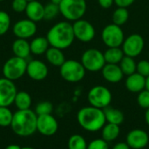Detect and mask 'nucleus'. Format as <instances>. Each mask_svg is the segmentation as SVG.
Masks as SVG:
<instances>
[{
  "mask_svg": "<svg viewBox=\"0 0 149 149\" xmlns=\"http://www.w3.org/2000/svg\"><path fill=\"white\" fill-rule=\"evenodd\" d=\"M113 96L110 90L104 86H95L90 89L87 100L90 106L104 109L110 106Z\"/></svg>",
  "mask_w": 149,
  "mask_h": 149,
  "instance_id": "8",
  "label": "nucleus"
},
{
  "mask_svg": "<svg viewBox=\"0 0 149 149\" xmlns=\"http://www.w3.org/2000/svg\"><path fill=\"white\" fill-rule=\"evenodd\" d=\"M75 38L83 43L91 42L96 34L95 28L89 21L86 19H79L72 24Z\"/></svg>",
  "mask_w": 149,
  "mask_h": 149,
  "instance_id": "11",
  "label": "nucleus"
},
{
  "mask_svg": "<svg viewBox=\"0 0 149 149\" xmlns=\"http://www.w3.org/2000/svg\"><path fill=\"white\" fill-rule=\"evenodd\" d=\"M45 55L48 63L53 66L60 67L64 64V62L66 60L65 58L63 50H60L58 48L52 47V46L49 47V49L46 51Z\"/></svg>",
  "mask_w": 149,
  "mask_h": 149,
  "instance_id": "21",
  "label": "nucleus"
},
{
  "mask_svg": "<svg viewBox=\"0 0 149 149\" xmlns=\"http://www.w3.org/2000/svg\"><path fill=\"white\" fill-rule=\"evenodd\" d=\"M51 46L65 50L69 48L75 40L72 24L62 21L52 25L45 36Z\"/></svg>",
  "mask_w": 149,
  "mask_h": 149,
  "instance_id": "1",
  "label": "nucleus"
},
{
  "mask_svg": "<svg viewBox=\"0 0 149 149\" xmlns=\"http://www.w3.org/2000/svg\"><path fill=\"white\" fill-rule=\"evenodd\" d=\"M101 38L106 46L109 47H121L125 36L121 26L114 24H109L106 25L101 32Z\"/></svg>",
  "mask_w": 149,
  "mask_h": 149,
  "instance_id": "9",
  "label": "nucleus"
},
{
  "mask_svg": "<svg viewBox=\"0 0 149 149\" xmlns=\"http://www.w3.org/2000/svg\"><path fill=\"white\" fill-rule=\"evenodd\" d=\"M53 111V106L50 101H41L38 103L35 107V113L37 115L52 114Z\"/></svg>",
  "mask_w": 149,
  "mask_h": 149,
  "instance_id": "33",
  "label": "nucleus"
},
{
  "mask_svg": "<svg viewBox=\"0 0 149 149\" xmlns=\"http://www.w3.org/2000/svg\"><path fill=\"white\" fill-rule=\"evenodd\" d=\"M58 13H60L58 4L51 2V3H47L46 5H45V17H44V19L45 20H52V19L55 18L58 16Z\"/></svg>",
  "mask_w": 149,
  "mask_h": 149,
  "instance_id": "31",
  "label": "nucleus"
},
{
  "mask_svg": "<svg viewBox=\"0 0 149 149\" xmlns=\"http://www.w3.org/2000/svg\"><path fill=\"white\" fill-rule=\"evenodd\" d=\"M137 103L138 105L143 108L148 109L149 108V91L144 89L143 91L140 92L137 96Z\"/></svg>",
  "mask_w": 149,
  "mask_h": 149,
  "instance_id": "34",
  "label": "nucleus"
},
{
  "mask_svg": "<svg viewBox=\"0 0 149 149\" xmlns=\"http://www.w3.org/2000/svg\"><path fill=\"white\" fill-rule=\"evenodd\" d=\"M14 105L16 106L17 110L31 109V95L24 91L17 92L14 100Z\"/></svg>",
  "mask_w": 149,
  "mask_h": 149,
  "instance_id": "26",
  "label": "nucleus"
},
{
  "mask_svg": "<svg viewBox=\"0 0 149 149\" xmlns=\"http://www.w3.org/2000/svg\"><path fill=\"white\" fill-rule=\"evenodd\" d=\"M148 57H149V52H148Z\"/></svg>",
  "mask_w": 149,
  "mask_h": 149,
  "instance_id": "48",
  "label": "nucleus"
},
{
  "mask_svg": "<svg viewBox=\"0 0 149 149\" xmlns=\"http://www.w3.org/2000/svg\"><path fill=\"white\" fill-rule=\"evenodd\" d=\"M87 149H109L108 142L101 139H95L88 143Z\"/></svg>",
  "mask_w": 149,
  "mask_h": 149,
  "instance_id": "36",
  "label": "nucleus"
},
{
  "mask_svg": "<svg viewBox=\"0 0 149 149\" xmlns=\"http://www.w3.org/2000/svg\"><path fill=\"white\" fill-rule=\"evenodd\" d=\"M28 1L27 0H13L11 2V8L17 13L24 12Z\"/></svg>",
  "mask_w": 149,
  "mask_h": 149,
  "instance_id": "37",
  "label": "nucleus"
},
{
  "mask_svg": "<svg viewBox=\"0 0 149 149\" xmlns=\"http://www.w3.org/2000/svg\"><path fill=\"white\" fill-rule=\"evenodd\" d=\"M136 72L142 75L143 77L147 78L149 76V60L142 59L137 63L136 66Z\"/></svg>",
  "mask_w": 149,
  "mask_h": 149,
  "instance_id": "35",
  "label": "nucleus"
},
{
  "mask_svg": "<svg viewBox=\"0 0 149 149\" xmlns=\"http://www.w3.org/2000/svg\"><path fill=\"white\" fill-rule=\"evenodd\" d=\"M58 129V123L52 114L38 115L37 131L45 136L54 135Z\"/></svg>",
  "mask_w": 149,
  "mask_h": 149,
  "instance_id": "13",
  "label": "nucleus"
},
{
  "mask_svg": "<svg viewBox=\"0 0 149 149\" xmlns=\"http://www.w3.org/2000/svg\"><path fill=\"white\" fill-rule=\"evenodd\" d=\"M146 89L149 91V76L146 78Z\"/></svg>",
  "mask_w": 149,
  "mask_h": 149,
  "instance_id": "43",
  "label": "nucleus"
},
{
  "mask_svg": "<svg viewBox=\"0 0 149 149\" xmlns=\"http://www.w3.org/2000/svg\"><path fill=\"white\" fill-rule=\"evenodd\" d=\"M125 86L129 92L139 93L140 92L146 89V78L138 72H134L127 77Z\"/></svg>",
  "mask_w": 149,
  "mask_h": 149,
  "instance_id": "19",
  "label": "nucleus"
},
{
  "mask_svg": "<svg viewBox=\"0 0 149 149\" xmlns=\"http://www.w3.org/2000/svg\"><path fill=\"white\" fill-rule=\"evenodd\" d=\"M24 12L28 19L38 23L44 19L45 5L38 0L28 2Z\"/></svg>",
  "mask_w": 149,
  "mask_h": 149,
  "instance_id": "17",
  "label": "nucleus"
},
{
  "mask_svg": "<svg viewBox=\"0 0 149 149\" xmlns=\"http://www.w3.org/2000/svg\"><path fill=\"white\" fill-rule=\"evenodd\" d=\"M26 73L30 79L35 81H41L46 79L49 70L45 62L39 59H33L27 63Z\"/></svg>",
  "mask_w": 149,
  "mask_h": 149,
  "instance_id": "15",
  "label": "nucleus"
},
{
  "mask_svg": "<svg viewBox=\"0 0 149 149\" xmlns=\"http://www.w3.org/2000/svg\"><path fill=\"white\" fill-rule=\"evenodd\" d=\"M113 149H131L130 147L127 145V142H119L117 144H115L113 147Z\"/></svg>",
  "mask_w": 149,
  "mask_h": 149,
  "instance_id": "40",
  "label": "nucleus"
},
{
  "mask_svg": "<svg viewBox=\"0 0 149 149\" xmlns=\"http://www.w3.org/2000/svg\"><path fill=\"white\" fill-rule=\"evenodd\" d=\"M104 114L106 117V120L107 123H112L115 125H121L124 121V114L123 113L114 107L108 106L107 107L103 109Z\"/></svg>",
  "mask_w": 149,
  "mask_h": 149,
  "instance_id": "23",
  "label": "nucleus"
},
{
  "mask_svg": "<svg viewBox=\"0 0 149 149\" xmlns=\"http://www.w3.org/2000/svg\"><path fill=\"white\" fill-rule=\"evenodd\" d=\"M86 70L82 63L75 59H68L59 67V73L62 79L69 83L81 81L86 76Z\"/></svg>",
  "mask_w": 149,
  "mask_h": 149,
  "instance_id": "5",
  "label": "nucleus"
},
{
  "mask_svg": "<svg viewBox=\"0 0 149 149\" xmlns=\"http://www.w3.org/2000/svg\"><path fill=\"white\" fill-rule=\"evenodd\" d=\"M22 149H35V148H31V147H24V148H22Z\"/></svg>",
  "mask_w": 149,
  "mask_h": 149,
  "instance_id": "45",
  "label": "nucleus"
},
{
  "mask_svg": "<svg viewBox=\"0 0 149 149\" xmlns=\"http://www.w3.org/2000/svg\"><path fill=\"white\" fill-rule=\"evenodd\" d=\"M58 7L60 14L67 21L75 22L84 17L87 4L86 0H60Z\"/></svg>",
  "mask_w": 149,
  "mask_h": 149,
  "instance_id": "4",
  "label": "nucleus"
},
{
  "mask_svg": "<svg viewBox=\"0 0 149 149\" xmlns=\"http://www.w3.org/2000/svg\"><path fill=\"white\" fill-rule=\"evenodd\" d=\"M28 2H31V1H34V0H27Z\"/></svg>",
  "mask_w": 149,
  "mask_h": 149,
  "instance_id": "46",
  "label": "nucleus"
},
{
  "mask_svg": "<svg viewBox=\"0 0 149 149\" xmlns=\"http://www.w3.org/2000/svg\"><path fill=\"white\" fill-rule=\"evenodd\" d=\"M85 69L91 72H97L102 70L107 64L104 57V52L96 48H90L86 50L82 56L81 60Z\"/></svg>",
  "mask_w": 149,
  "mask_h": 149,
  "instance_id": "7",
  "label": "nucleus"
},
{
  "mask_svg": "<svg viewBox=\"0 0 149 149\" xmlns=\"http://www.w3.org/2000/svg\"><path fill=\"white\" fill-rule=\"evenodd\" d=\"M120 133V126L112 123H106L101 129L102 139L107 142H111L115 141L119 137Z\"/></svg>",
  "mask_w": 149,
  "mask_h": 149,
  "instance_id": "25",
  "label": "nucleus"
},
{
  "mask_svg": "<svg viewBox=\"0 0 149 149\" xmlns=\"http://www.w3.org/2000/svg\"><path fill=\"white\" fill-rule=\"evenodd\" d=\"M4 149H22V148L17 144H10Z\"/></svg>",
  "mask_w": 149,
  "mask_h": 149,
  "instance_id": "41",
  "label": "nucleus"
},
{
  "mask_svg": "<svg viewBox=\"0 0 149 149\" xmlns=\"http://www.w3.org/2000/svg\"><path fill=\"white\" fill-rule=\"evenodd\" d=\"M125 54L121 47H109L104 52V57L107 64H115L119 65Z\"/></svg>",
  "mask_w": 149,
  "mask_h": 149,
  "instance_id": "24",
  "label": "nucleus"
},
{
  "mask_svg": "<svg viewBox=\"0 0 149 149\" xmlns=\"http://www.w3.org/2000/svg\"><path fill=\"white\" fill-rule=\"evenodd\" d=\"M98 3L103 9H109L113 5L114 0H98Z\"/></svg>",
  "mask_w": 149,
  "mask_h": 149,
  "instance_id": "39",
  "label": "nucleus"
},
{
  "mask_svg": "<svg viewBox=\"0 0 149 149\" xmlns=\"http://www.w3.org/2000/svg\"><path fill=\"white\" fill-rule=\"evenodd\" d=\"M10 27V15L4 11L0 10V36L4 35Z\"/></svg>",
  "mask_w": 149,
  "mask_h": 149,
  "instance_id": "32",
  "label": "nucleus"
},
{
  "mask_svg": "<svg viewBox=\"0 0 149 149\" xmlns=\"http://www.w3.org/2000/svg\"><path fill=\"white\" fill-rule=\"evenodd\" d=\"M144 46L145 41L142 36L138 33H133L124 39L121 49L125 56L136 58L142 52Z\"/></svg>",
  "mask_w": 149,
  "mask_h": 149,
  "instance_id": "10",
  "label": "nucleus"
},
{
  "mask_svg": "<svg viewBox=\"0 0 149 149\" xmlns=\"http://www.w3.org/2000/svg\"><path fill=\"white\" fill-rule=\"evenodd\" d=\"M3 1H4V0H0V2H3Z\"/></svg>",
  "mask_w": 149,
  "mask_h": 149,
  "instance_id": "47",
  "label": "nucleus"
},
{
  "mask_svg": "<svg viewBox=\"0 0 149 149\" xmlns=\"http://www.w3.org/2000/svg\"><path fill=\"white\" fill-rule=\"evenodd\" d=\"M17 93L14 81L4 77L0 78V107H10L14 104Z\"/></svg>",
  "mask_w": 149,
  "mask_h": 149,
  "instance_id": "12",
  "label": "nucleus"
},
{
  "mask_svg": "<svg viewBox=\"0 0 149 149\" xmlns=\"http://www.w3.org/2000/svg\"><path fill=\"white\" fill-rule=\"evenodd\" d=\"M77 120L84 130L91 133L101 130L107 123L103 109L92 106L80 108L77 113Z\"/></svg>",
  "mask_w": 149,
  "mask_h": 149,
  "instance_id": "3",
  "label": "nucleus"
},
{
  "mask_svg": "<svg viewBox=\"0 0 149 149\" xmlns=\"http://www.w3.org/2000/svg\"><path fill=\"white\" fill-rule=\"evenodd\" d=\"M30 46H31V52L32 54L42 55V54H45L46 51L49 49L51 45L46 37H37L31 41Z\"/></svg>",
  "mask_w": 149,
  "mask_h": 149,
  "instance_id": "22",
  "label": "nucleus"
},
{
  "mask_svg": "<svg viewBox=\"0 0 149 149\" xmlns=\"http://www.w3.org/2000/svg\"><path fill=\"white\" fill-rule=\"evenodd\" d=\"M129 18V11L127 8H120L118 7L112 15V21L113 24L122 26L125 24Z\"/></svg>",
  "mask_w": 149,
  "mask_h": 149,
  "instance_id": "28",
  "label": "nucleus"
},
{
  "mask_svg": "<svg viewBox=\"0 0 149 149\" xmlns=\"http://www.w3.org/2000/svg\"><path fill=\"white\" fill-rule=\"evenodd\" d=\"M13 114L8 107H0V127H10Z\"/></svg>",
  "mask_w": 149,
  "mask_h": 149,
  "instance_id": "30",
  "label": "nucleus"
},
{
  "mask_svg": "<svg viewBox=\"0 0 149 149\" xmlns=\"http://www.w3.org/2000/svg\"><path fill=\"white\" fill-rule=\"evenodd\" d=\"M27 63L28 62L24 58L16 56L10 58L3 65L2 72L3 77L12 81L21 79L26 73Z\"/></svg>",
  "mask_w": 149,
  "mask_h": 149,
  "instance_id": "6",
  "label": "nucleus"
},
{
  "mask_svg": "<svg viewBox=\"0 0 149 149\" xmlns=\"http://www.w3.org/2000/svg\"><path fill=\"white\" fill-rule=\"evenodd\" d=\"M52 3H57V4H58L59 3V2H60V0H51Z\"/></svg>",
  "mask_w": 149,
  "mask_h": 149,
  "instance_id": "44",
  "label": "nucleus"
},
{
  "mask_svg": "<svg viewBox=\"0 0 149 149\" xmlns=\"http://www.w3.org/2000/svg\"><path fill=\"white\" fill-rule=\"evenodd\" d=\"M37 24L35 22L25 18L17 21L13 25V33L17 38L28 39L32 38L37 32Z\"/></svg>",
  "mask_w": 149,
  "mask_h": 149,
  "instance_id": "14",
  "label": "nucleus"
},
{
  "mask_svg": "<svg viewBox=\"0 0 149 149\" xmlns=\"http://www.w3.org/2000/svg\"><path fill=\"white\" fill-rule=\"evenodd\" d=\"M126 142L131 149H143L148 144L149 136L142 129H133L127 134Z\"/></svg>",
  "mask_w": 149,
  "mask_h": 149,
  "instance_id": "16",
  "label": "nucleus"
},
{
  "mask_svg": "<svg viewBox=\"0 0 149 149\" xmlns=\"http://www.w3.org/2000/svg\"><path fill=\"white\" fill-rule=\"evenodd\" d=\"M134 2L135 0H114V3L117 5V7L127 8V9L129 6H131Z\"/></svg>",
  "mask_w": 149,
  "mask_h": 149,
  "instance_id": "38",
  "label": "nucleus"
},
{
  "mask_svg": "<svg viewBox=\"0 0 149 149\" xmlns=\"http://www.w3.org/2000/svg\"><path fill=\"white\" fill-rule=\"evenodd\" d=\"M11 49L14 56L24 59H26L31 53L30 43L27 41V39L24 38H17L14 40L11 45Z\"/></svg>",
  "mask_w": 149,
  "mask_h": 149,
  "instance_id": "20",
  "label": "nucleus"
},
{
  "mask_svg": "<svg viewBox=\"0 0 149 149\" xmlns=\"http://www.w3.org/2000/svg\"><path fill=\"white\" fill-rule=\"evenodd\" d=\"M122 72L126 76H129L134 72H136V66L137 63L134 60V58L124 56L120 63L119 64Z\"/></svg>",
  "mask_w": 149,
  "mask_h": 149,
  "instance_id": "27",
  "label": "nucleus"
},
{
  "mask_svg": "<svg viewBox=\"0 0 149 149\" xmlns=\"http://www.w3.org/2000/svg\"><path fill=\"white\" fill-rule=\"evenodd\" d=\"M87 142L80 134H72L67 143L68 149H87Z\"/></svg>",
  "mask_w": 149,
  "mask_h": 149,
  "instance_id": "29",
  "label": "nucleus"
},
{
  "mask_svg": "<svg viewBox=\"0 0 149 149\" xmlns=\"http://www.w3.org/2000/svg\"><path fill=\"white\" fill-rule=\"evenodd\" d=\"M145 121H146V123L149 126V108L146 109V113H145Z\"/></svg>",
  "mask_w": 149,
  "mask_h": 149,
  "instance_id": "42",
  "label": "nucleus"
},
{
  "mask_svg": "<svg viewBox=\"0 0 149 149\" xmlns=\"http://www.w3.org/2000/svg\"><path fill=\"white\" fill-rule=\"evenodd\" d=\"M102 76L105 80L109 83H119L124 77V74L119 65L106 64L101 70Z\"/></svg>",
  "mask_w": 149,
  "mask_h": 149,
  "instance_id": "18",
  "label": "nucleus"
},
{
  "mask_svg": "<svg viewBox=\"0 0 149 149\" xmlns=\"http://www.w3.org/2000/svg\"><path fill=\"white\" fill-rule=\"evenodd\" d=\"M37 120L38 115L31 109L17 110L13 114L10 128L17 136L29 137L37 132Z\"/></svg>",
  "mask_w": 149,
  "mask_h": 149,
  "instance_id": "2",
  "label": "nucleus"
}]
</instances>
